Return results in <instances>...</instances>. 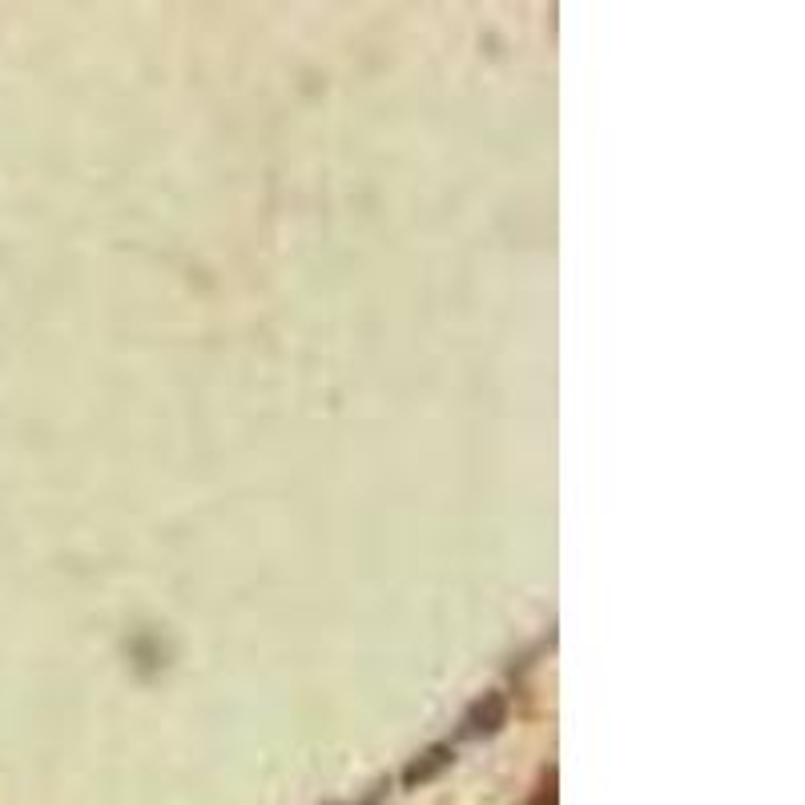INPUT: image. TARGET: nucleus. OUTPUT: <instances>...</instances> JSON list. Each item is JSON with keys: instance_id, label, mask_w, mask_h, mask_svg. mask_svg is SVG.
<instances>
[{"instance_id": "nucleus-1", "label": "nucleus", "mask_w": 805, "mask_h": 805, "mask_svg": "<svg viewBox=\"0 0 805 805\" xmlns=\"http://www.w3.org/2000/svg\"><path fill=\"white\" fill-rule=\"evenodd\" d=\"M508 721V705L500 693H488L483 701H475V709L467 713V737H488Z\"/></svg>"}, {"instance_id": "nucleus-2", "label": "nucleus", "mask_w": 805, "mask_h": 805, "mask_svg": "<svg viewBox=\"0 0 805 805\" xmlns=\"http://www.w3.org/2000/svg\"><path fill=\"white\" fill-rule=\"evenodd\" d=\"M447 765H451V745H431V749H427L419 761H411V765H407L403 785H407V789L427 785V781H431V777H439Z\"/></svg>"}]
</instances>
